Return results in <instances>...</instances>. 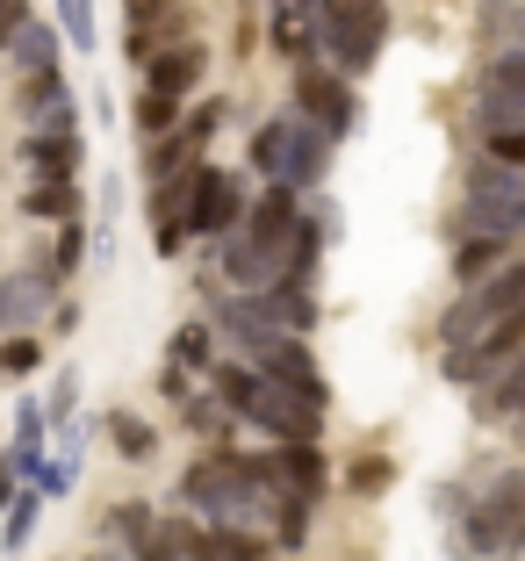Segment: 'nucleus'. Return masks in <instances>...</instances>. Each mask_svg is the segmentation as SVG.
I'll use <instances>...</instances> for the list:
<instances>
[{
    "label": "nucleus",
    "mask_w": 525,
    "mask_h": 561,
    "mask_svg": "<svg viewBox=\"0 0 525 561\" xmlns=\"http://www.w3.org/2000/svg\"><path fill=\"white\" fill-rule=\"evenodd\" d=\"M44 367V346H36L30 331H8V346H0V381H22Z\"/></svg>",
    "instance_id": "29"
},
{
    "label": "nucleus",
    "mask_w": 525,
    "mask_h": 561,
    "mask_svg": "<svg viewBox=\"0 0 525 561\" xmlns=\"http://www.w3.org/2000/svg\"><path fill=\"white\" fill-rule=\"evenodd\" d=\"M252 367L274 375V381H288V389H303V397H317V403H331V381L317 375V353L303 346V331H274V339L252 353Z\"/></svg>",
    "instance_id": "10"
},
{
    "label": "nucleus",
    "mask_w": 525,
    "mask_h": 561,
    "mask_svg": "<svg viewBox=\"0 0 525 561\" xmlns=\"http://www.w3.org/2000/svg\"><path fill=\"white\" fill-rule=\"evenodd\" d=\"M50 288H58V280H50L44 266L8 274V280H0V331H36L44 310H50Z\"/></svg>",
    "instance_id": "12"
},
{
    "label": "nucleus",
    "mask_w": 525,
    "mask_h": 561,
    "mask_svg": "<svg viewBox=\"0 0 525 561\" xmlns=\"http://www.w3.org/2000/svg\"><path fill=\"white\" fill-rule=\"evenodd\" d=\"M266 44H274L281 58H310V50H317V0H274Z\"/></svg>",
    "instance_id": "13"
},
{
    "label": "nucleus",
    "mask_w": 525,
    "mask_h": 561,
    "mask_svg": "<svg viewBox=\"0 0 525 561\" xmlns=\"http://www.w3.org/2000/svg\"><path fill=\"white\" fill-rule=\"evenodd\" d=\"M511 310H525V252H511L504 266H490L482 280H468L454 296V310L440 317V339L460 346V339H482L490 324H504Z\"/></svg>",
    "instance_id": "5"
},
{
    "label": "nucleus",
    "mask_w": 525,
    "mask_h": 561,
    "mask_svg": "<svg viewBox=\"0 0 525 561\" xmlns=\"http://www.w3.org/2000/svg\"><path fill=\"white\" fill-rule=\"evenodd\" d=\"M216 123H224V94H202L195 108L181 116V130L195 137V145H209V137H216Z\"/></svg>",
    "instance_id": "32"
},
{
    "label": "nucleus",
    "mask_w": 525,
    "mask_h": 561,
    "mask_svg": "<svg viewBox=\"0 0 525 561\" xmlns=\"http://www.w3.org/2000/svg\"><path fill=\"white\" fill-rule=\"evenodd\" d=\"M87 260H94V252H87L80 216H66V224H58V245H50V266H44V274H50V280H66V274H80Z\"/></svg>",
    "instance_id": "25"
},
{
    "label": "nucleus",
    "mask_w": 525,
    "mask_h": 561,
    "mask_svg": "<svg viewBox=\"0 0 525 561\" xmlns=\"http://www.w3.org/2000/svg\"><path fill=\"white\" fill-rule=\"evenodd\" d=\"M109 526H115V540H123V554H145V547H151V526H159V518H151V504H115Z\"/></svg>",
    "instance_id": "26"
},
{
    "label": "nucleus",
    "mask_w": 525,
    "mask_h": 561,
    "mask_svg": "<svg viewBox=\"0 0 525 561\" xmlns=\"http://www.w3.org/2000/svg\"><path fill=\"white\" fill-rule=\"evenodd\" d=\"M58 30H66L72 50H94L101 30H94V0H58Z\"/></svg>",
    "instance_id": "30"
},
{
    "label": "nucleus",
    "mask_w": 525,
    "mask_h": 561,
    "mask_svg": "<svg viewBox=\"0 0 525 561\" xmlns=\"http://www.w3.org/2000/svg\"><path fill=\"white\" fill-rule=\"evenodd\" d=\"M22 216H30V224H66V216H80V181H36L30 195H22Z\"/></svg>",
    "instance_id": "18"
},
{
    "label": "nucleus",
    "mask_w": 525,
    "mask_h": 561,
    "mask_svg": "<svg viewBox=\"0 0 525 561\" xmlns=\"http://www.w3.org/2000/svg\"><path fill=\"white\" fill-rule=\"evenodd\" d=\"M246 173H230V165H202L195 159V187H187V238H230L246 224Z\"/></svg>",
    "instance_id": "6"
},
{
    "label": "nucleus",
    "mask_w": 525,
    "mask_h": 561,
    "mask_svg": "<svg viewBox=\"0 0 525 561\" xmlns=\"http://www.w3.org/2000/svg\"><path fill=\"white\" fill-rule=\"evenodd\" d=\"M44 411H50V425H72V411H80V375H72V367L50 381V403H44Z\"/></svg>",
    "instance_id": "33"
},
{
    "label": "nucleus",
    "mask_w": 525,
    "mask_h": 561,
    "mask_svg": "<svg viewBox=\"0 0 525 561\" xmlns=\"http://www.w3.org/2000/svg\"><path fill=\"white\" fill-rule=\"evenodd\" d=\"M181 123V94H159V87H145V101H137V130L145 137H166Z\"/></svg>",
    "instance_id": "28"
},
{
    "label": "nucleus",
    "mask_w": 525,
    "mask_h": 561,
    "mask_svg": "<svg viewBox=\"0 0 525 561\" xmlns=\"http://www.w3.org/2000/svg\"><path fill=\"white\" fill-rule=\"evenodd\" d=\"M525 411V346L482 381V417H518Z\"/></svg>",
    "instance_id": "16"
},
{
    "label": "nucleus",
    "mask_w": 525,
    "mask_h": 561,
    "mask_svg": "<svg viewBox=\"0 0 525 561\" xmlns=\"http://www.w3.org/2000/svg\"><path fill=\"white\" fill-rule=\"evenodd\" d=\"M511 260V238H497V231H460V245H454V280L468 288V280H482L490 266H504Z\"/></svg>",
    "instance_id": "14"
},
{
    "label": "nucleus",
    "mask_w": 525,
    "mask_h": 561,
    "mask_svg": "<svg viewBox=\"0 0 525 561\" xmlns=\"http://www.w3.org/2000/svg\"><path fill=\"white\" fill-rule=\"evenodd\" d=\"M72 101V87H66V72L58 66H44V72H30V87H22V116H50V108H66Z\"/></svg>",
    "instance_id": "23"
},
{
    "label": "nucleus",
    "mask_w": 525,
    "mask_h": 561,
    "mask_svg": "<svg viewBox=\"0 0 525 561\" xmlns=\"http://www.w3.org/2000/svg\"><path fill=\"white\" fill-rule=\"evenodd\" d=\"M195 159H202V145L181 130V123H173L166 137H151V145H145V181H166V173H187Z\"/></svg>",
    "instance_id": "17"
},
{
    "label": "nucleus",
    "mask_w": 525,
    "mask_h": 561,
    "mask_svg": "<svg viewBox=\"0 0 525 561\" xmlns=\"http://www.w3.org/2000/svg\"><path fill=\"white\" fill-rule=\"evenodd\" d=\"M389 476H396V468L381 461V454H367V461L345 468V490H353V496H381V490H389Z\"/></svg>",
    "instance_id": "31"
},
{
    "label": "nucleus",
    "mask_w": 525,
    "mask_h": 561,
    "mask_svg": "<svg viewBox=\"0 0 525 561\" xmlns=\"http://www.w3.org/2000/svg\"><path fill=\"white\" fill-rule=\"evenodd\" d=\"M166 360L181 367V375H209L216 367V324H181L173 346H166Z\"/></svg>",
    "instance_id": "20"
},
{
    "label": "nucleus",
    "mask_w": 525,
    "mask_h": 561,
    "mask_svg": "<svg viewBox=\"0 0 525 561\" xmlns=\"http://www.w3.org/2000/svg\"><path fill=\"white\" fill-rule=\"evenodd\" d=\"M101 425H109V446L123 454V461H151V454H159V432H151L137 411H109Z\"/></svg>",
    "instance_id": "21"
},
{
    "label": "nucleus",
    "mask_w": 525,
    "mask_h": 561,
    "mask_svg": "<svg viewBox=\"0 0 525 561\" xmlns=\"http://www.w3.org/2000/svg\"><path fill=\"white\" fill-rule=\"evenodd\" d=\"M460 231H497V238H525V165L482 151L468 165V187H460L454 209V238Z\"/></svg>",
    "instance_id": "2"
},
{
    "label": "nucleus",
    "mask_w": 525,
    "mask_h": 561,
    "mask_svg": "<svg viewBox=\"0 0 525 561\" xmlns=\"http://www.w3.org/2000/svg\"><path fill=\"white\" fill-rule=\"evenodd\" d=\"M58 50H66V30H50V22L22 15V30H15V44H8V58H15L22 72H44V66H58Z\"/></svg>",
    "instance_id": "15"
},
{
    "label": "nucleus",
    "mask_w": 525,
    "mask_h": 561,
    "mask_svg": "<svg viewBox=\"0 0 525 561\" xmlns=\"http://www.w3.org/2000/svg\"><path fill=\"white\" fill-rule=\"evenodd\" d=\"M22 165H30L36 181H80L87 165V137H80V116L66 108H50V116H36V130L22 137Z\"/></svg>",
    "instance_id": "7"
},
{
    "label": "nucleus",
    "mask_w": 525,
    "mask_h": 561,
    "mask_svg": "<svg viewBox=\"0 0 525 561\" xmlns=\"http://www.w3.org/2000/svg\"><path fill=\"white\" fill-rule=\"evenodd\" d=\"M209 80V44L202 36H173V44H159L145 58V87H159V94H195V87Z\"/></svg>",
    "instance_id": "11"
},
{
    "label": "nucleus",
    "mask_w": 525,
    "mask_h": 561,
    "mask_svg": "<svg viewBox=\"0 0 525 561\" xmlns=\"http://www.w3.org/2000/svg\"><path fill=\"white\" fill-rule=\"evenodd\" d=\"M202 554H209V561H260V554H274V540H260V533H252V526H209V533H202Z\"/></svg>",
    "instance_id": "22"
},
{
    "label": "nucleus",
    "mask_w": 525,
    "mask_h": 561,
    "mask_svg": "<svg viewBox=\"0 0 525 561\" xmlns=\"http://www.w3.org/2000/svg\"><path fill=\"white\" fill-rule=\"evenodd\" d=\"M0 8H8V0H0Z\"/></svg>",
    "instance_id": "36"
},
{
    "label": "nucleus",
    "mask_w": 525,
    "mask_h": 561,
    "mask_svg": "<svg viewBox=\"0 0 525 561\" xmlns=\"http://www.w3.org/2000/svg\"><path fill=\"white\" fill-rule=\"evenodd\" d=\"M44 504H50V496L36 490V482H22V496L0 512V547H8V554H22V547L36 540V512H44Z\"/></svg>",
    "instance_id": "19"
},
{
    "label": "nucleus",
    "mask_w": 525,
    "mask_h": 561,
    "mask_svg": "<svg viewBox=\"0 0 525 561\" xmlns=\"http://www.w3.org/2000/svg\"><path fill=\"white\" fill-rule=\"evenodd\" d=\"M476 123L482 130L525 123V44L504 50V58H490V72H482V87H476Z\"/></svg>",
    "instance_id": "9"
},
{
    "label": "nucleus",
    "mask_w": 525,
    "mask_h": 561,
    "mask_svg": "<svg viewBox=\"0 0 525 561\" xmlns=\"http://www.w3.org/2000/svg\"><path fill=\"white\" fill-rule=\"evenodd\" d=\"M288 108H303V116L317 123V130L331 137H353V123H361V94L345 87L339 66H296V87H288Z\"/></svg>",
    "instance_id": "8"
},
{
    "label": "nucleus",
    "mask_w": 525,
    "mask_h": 561,
    "mask_svg": "<svg viewBox=\"0 0 525 561\" xmlns=\"http://www.w3.org/2000/svg\"><path fill=\"white\" fill-rule=\"evenodd\" d=\"M460 554H525V468H504L468 496Z\"/></svg>",
    "instance_id": "4"
},
{
    "label": "nucleus",
    "mask_w": 525,
    "mask_h": 561,
    "mask_svg": "<svg viewBox=\"0 0 525 561\" xmlns=\"http://www.w3.org/2000/svg\"><path fill=\"white\" fill-rule=\"evenodd\" d=\"M381 44H389V0H317V58L361 80L375 72Z\"/></svg>",
    "instance_id": "3"
},
{
    "label": "nucleus",
    "mask_w": 525,
    "mask_h": 561,
    "mask_svg": "<svg viewBox=\"0 0 525 561\" xmlns=\"http://www.w3.org/2000/svg\"><path fill=\"white\" fill-rule=\"evenodd\" d=\"M36 490H44L50 496V504H58V496H72V490H80V454H72V446H66V454H58V461H36Z\"/></svg>",
    "instance_id": "27"
},
{
    "label": "nucleus",
    "mask_w": 525,
    "mask_h": 561,
    "mask_svg": "<svg viewBox=\"0 0 525 561\" xmlns=\"http://www.w3.org/2000/svg\"><path fill=\"white\" fill-rule=\"evenodd\" d=\"M22 496V468H15V454H0V512Z\"/></svg>",
    "instance_id": "35"
},
{
    "label": "nucleus",
    "mask_w": 525,
    "mask_h": 561,
    "mask_svg": "<svg viewBox=\"0 0 525 561\" xmlns=\"http://www.w3.org/2000/svg\"><path fill=\"white\" fill-rule=\"evenodd\" d=\"M482 145L497 151V159H511V165H525V123H497V130H482Z\"/></svg>",
    "instance_id": "34"
},
{
    "label": "nucleus",
    "mask_w": 525,
    "mask_h": 561,
    "mask_svg": "<svg viewBox=\"0 0 525 561\" xmlns=\"http://www.w3.org/2000/svg\"><path fill=\"white\" fill-rule=\"evenodd\" d=\"M331 145H339L331 130H317L303 108H288V116L260 123V137H252V165H260L266 181H288V187H303V195H317L324 173H331Z\"/></svg>",
    "instance_id": "1"
},
{
    "label": "nucleus",
    "mask_w": 525,
    "mask_h": 561,
    "mask_svg": "<svg viewBox=\"0 0 525 561\" xmlns=\"http://www.w3.org/2000/svg\"><path fill=\"white\" fill-rule=\"evenodd\" d=\"M202 533H209V526H187V518H159V526H151V547H145V554H151V561H159V554L187 561V554H202Z\"/></svg>",
    "instance_id": "24"
}]
</instances>
